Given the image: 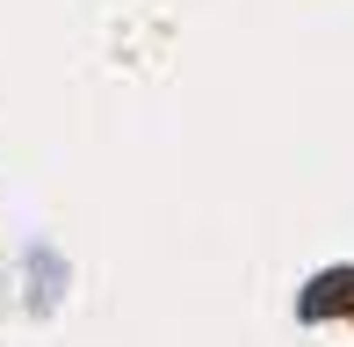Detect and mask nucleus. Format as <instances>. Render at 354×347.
<instances>
[]
</instances>
